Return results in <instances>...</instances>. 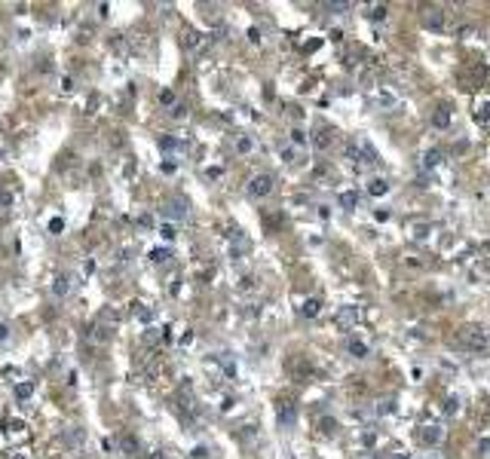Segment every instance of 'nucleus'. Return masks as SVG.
<instances>
[{
	"label": "nucleus",
	"mask_w": 490,
	"mask_h": 459,
	"mask_svg": "<svg viewBox=\"0 0 490 459\" xmlns=\"http://www.w3.org/2000/svg\"><path fill=\"white\" fill-rule=\"evenodd\" d=\"M460 346L472 349V352H484V349L490 346V337H487V331H484V328H478V325H466V328L460 331Z\"/></svg>",
	"instance_id": "1"
},
{
	"label": "nucleus",
	"mask_w": 490,
	"mask_h": 459,
	"mask_svg": "<svg viewBox=\"0 0 490 459\" xmlns=\"http://www.w3.org/2000/svg\"><path fill=\"white\" fill-rule=\"evenodd\" d=\"M159 211H163L169 221H187L190 217V202L181 199V196H166L159 202Z\"/></svg>",
	"instance_id": "2"
},
{
	"label": "nucleus",
	"mask_w": 490,
	"mask_h": 459,
	"mask_svg": "<svg viewBox=\"0 0 490 459\" xmlns=\"http://www.w3.org/2000/svg\"><path fill=\"white\" fill-rule=\"evenodd\" d=\"M273 184H276V178H273L270 171H260V175H255L252 181L245 184V193L252 199H267L270 193H273Z\"/></svg>",
	"instance_id": "3"
},
{
	"label": "nucleus",
	"mask_w": 490,
	"mask_h": 459,
	"mask_svg": "<svg viewBox=\"0 0 490 459\" xmlns=\"http://www.w3.org/2000/svg\"><path fill=\"white\" fill-rule=\"evenodd\" d=\"M74 288H77V275L74 272H62V275H55V282H52V297L55 300H64V297L74 294Z\"/></svg>",
	"instance_id": "4"
},
{
	"label": "nucleus",
	"mask_w": 490,
	"mask_h": 459,
	"mask_svg": "<svg viewBox=\"0 0 490 459\" xmlns=\"http://www.w3.org/2000/svg\"><path fill=\"white\" fill-rule=\"evenodd\" d=\"M441 438H444V429H441V426H423V429L417 432V441H420V444H426V447L441 444Z\"/></svg>",
	"instance_id": "5"
},
{
	"label": "nucleus",
	"mask_w": 490,
	"mask_h": 459,
	"mask_svg": "<svg viewBox=\"0 0 490 459\" xmlns=\"http://www.w3.org/2000/svg\"><path fill=\"white\" fill-rule=\"evenodd\" d=\"M159 150L163 153H184V150H190V141H181L175 135H163L159 138Z\"/></svg>",
	"instance_id": "6"
},
{
	"label": "nucleus",
	"mask_w": 490,
	"mask_h": 459,
	"mask_svg": "<svg viewBox=\"0 0 490 459\" xmlns=\"http://www.w3.org/2000/svg\"><path fill=\"white\" fill-rule=\"evenodd\" d=\"M294 419H298V410H294V404H291V401H282V404H279V426H282V429H291Z\"/></svg>",
	"instance_id": "7"
},
{
	"label": "nucleus",
	"mask_w": 490,
	"mask_h": 459,
	"mask_svg": "<svg viewBox=\"0 0 490 459\" xmlns=\"http://www.w3.org/2000/svg\"><path fill=\"white\" fill-rule=\"evenodd\" d=\"M359 318H362V309L359 306H346V309H340V313H337V325L340 328H352Z\"/></svg>",
	"instance_id": "8"
},
{
	"label": "nucleus",
	"mask_w": 490,
	"mask_h": 459,
	"mask_svg": "<svg viewBox=\"0 0 490 459\" xmlns=\"http://www.w3.org/2000/svg\"><path fill=\"white\" fill-rule=\"evenodd\" d=\"M346 352L352 355V358H368V355H371V346H368L364 340H359V337H349V340H346Z\"/></svg>",
	"instance_id": "9"
},
{
	"label": "nucleus",
	"mask_w": 490,
	"mask_h": 459,
	"mask_svg": "<svg viewBox=\"0 0 490 459\" xmlns=\"http://www.w3.org/2000/svg\"><path fill=\"white\" fill-rule=\"evenodd\" d=\"M423 25L429 31H441L444 28V13H438V9H426V13H423Z\"/></svg>",
	"instance_id": "10"
},
{
	"label": "nucleus",
	"mask_w": 490,
	"mask_h": 459,
	"mask_svg": "<svg viewBox=\"0 0 490 459\" xmlns=\"http://www.w3.org/2000/svg\"><path fill=\"white\" fill-rule=\"evenodd\" d=\"M432 125H435V129H450V107L447 104L435 107V113H432Z\"/></svg>",
	"instance_id": "11"
},
{
	"label": "nucleus",
	"mask_w": 490,
	"mask_h": 459,
	"mask_svg": "<svg viewBox=\"0 0 490 459\" xmlns=\"http://www.w3.org/2000/svg\"><path fill=\"white\" fill-rule=\"evenodd\" d=\"M132 318L141 321V325H150V321H153V309L147 306V303H132Z\"/></svg>",
	"instance_id": "12"
},
{
	"label": "nucleus",
	"mask_w": 490,
	"mask_h": 459,
	"mask_svg": "<svg viewBox=\"0 0 490 459\" xmlns=\"http://www.w3.org/2000/svg\"><path fill=\"white\" fill-rule=\"evenodd\" d=\"M368 193H371V196H386V193H389V181H386V178H374L371 184H368Z\"/></svg>",
	"instance_id": "13"
},
{
	"label": "nucleus",
	"mask_w": 490,
	"mask_h": 459,
	"mask_svg": "<svg viewBox=\"0 0 490 459\" xmlns=\"http://www.w3.org/2000/svg\"><path fill=\"white\" fill-rule=\"evenodd\" d=\"M313 144L319 147V150H328V147L334 144V135H331V129H322V132H316V138H313Z\"/></svg>",
	"instance_id": "14"
},
{
	"label": "nucleus",
	"mask_w": 490,
	"mask_h": 459,
	"mask_svg": "<svg viewBox=\"0 0 490 459\" xmlns=\"http://www.w3.org/2000/svg\"><path fill=\"white\" fill-rule=\"evenodd\" d=\"M300 313H303L306 318H316L319 313H322V300H319V297H310V300L303 303V309H300Z\"/></svg>",
	"instance_id": "15"
},
{
	"label": "nucleus",
	"mask_w": 490,
	"mask_h": 459,
	"mask_svg": "<svg viewBox=\"0 0 490 459\" xmlns=\"http://www.w3.org/2000/svg\"><path fill=\"white\" fill-rule=\"evenodd\" d=\"M255 150V141H252V135H236V153H252Z\"/></svg>",
	"instance_id": "16"
},
{
	"label": "nucleus",
	"mask_w": 490,
	"mask_h": 459,
	"mask_svg": "<svg viewBox=\"0 0 490 459\" xmlns=\"http://www.w3.org/2000/svg\"><path fill=\"white\" fill-rule=\"evenodd\" d=\"M340 205H343L346 211H352L359 205V193L356 190H343V193H340Z\"/></svg>",
	"instance_id": "17"
},
{
	"label": "nucleus",
	"mask_w": 490,
	"mask_h": 459,
	"mask_svg": "<svg viewBox=\"0 0 490 459\" xmlns=\"http://www.w3.org/2000/svg\"><path fill=\"white\" fill-rule=\"evenodd\" d=\"M13 392H16V398H19V401H28V398L34 395V383L21 380V383H16V389H13Z\"/></svg>",
	"instance_id": "18"
},
{
	"label": "nucleus",
	"mask_w": 490,
	"mask_h": 459,
	"mask_svg": "<svg viewBox=\"0 0 490 459\" xmlns=\"http://www.w3.org/2000/svg\"><path fill=\"white\" fill-rule=\"evenodd\" d=\"M159 104H163V107H169V110H172V107L178 104V95H175V92H172V89H163V92H159Z\"/></svg>",
	"instance_id": "19"
},
{
	"label": "nucleus",
	"mask_w": 490,
	"mask_h": 459,
	"mask_svg": "<svg viewBox=\"0 0 490 459\" xmlns=\"http://www.w3.org/2000/svg\"><path fill=\"white\" fill-rule=\"evenodd\" d=\"M364 16H368L371 21H383L386 19V6L383 3H374V6H368V13H364Z\"/></svg>",
	"instance_id": "20"
},
{
	"label": "nucleus",
	"mask_w": 490,
	"mask_h": 459,
	"mask_svg": "<svg viewBox=\"0 0 490 459\" xmlns=\"http://www.w3.org/2000/svg\"><path fill=\"white\" fill-rule=\"evenodd\" d=\"M169 117H172V120H187V117H190V107L184 104V101H178V104L169 110Z\"/></svg>",
	"instance_id": "21"
},
{
	"label": "nucleus",
	"mask_w": 490,
	"mask_h": 459,
	"mask_svg": "<svg viewBox=\"0 0 490 459\" xmlns=\"http://www.w3.org/2000/svg\"><path fill=\"white\" fill-rule=\"evenodd\" d=\"M150 260H153V263H166V260H172V248H153V251H150Z\"/></svg>",
	"instance_id": "22"
},
{
	"label": "nucleus",
	"mask_w": 490,
	"mask_h": 459,
	"mask_svg": "<svg viewBox=\"0 0 490 459\" xmlns=\"http://www.w3.org/2000/svg\"><path fill=\"white\" fill-rule=\"evenodd\" d=\"M199 43H202V40H199V34H196V31H184V46H187L190 52H193V49H199Z\"/></svg>",
	"instance_id": "23"
},
{
	"label": "nucleus",
	"mask_w": 490,
	"mask_h": 459,
	"mask_svg": "<svg viewBox=\"0 0 490 459\" xmlns=\"http://www.w3.org/2000/svg\"><path fill=\"white\" fill-rule=\"evenodd\" d=\"M159 236H163L166 242H172V239L178 236V227L175 224H159Z\"/></svg>",
	"instance_id": "24"
},
{
	"label": "nucleus",
	"mask_w": 490,
	"mask_h": 459,
	"mask_svg": "<svg viewBox=\"0 0 490 459\" xmlns=\"http://www.w3.org/2000/svg\"><path fill=\"white\" fill-rule=\"evenodd\" d=\"M438 163H441V150H429L423 156V168H435Z\"/></svg>",
	"instance_id": "25"
},
{
	"label": "nucleus",
	"mask_w": 490,
	"mask_h": 459,
	"mask_svg": "<svg viewBox=\"0 0 490 459\" xmlns=\"http://www.w3.org/2000/svg\"><path fill=\"white\" fill-rule=\"evenodd\" d=\"M120 447H123V453H126V456H135V450H138L129 435H123V438H120Z\"/></svg>",
	"instance_id": "26"
},
{
	"label": "nucleus",
	"mask_w": 490,
	"mask_h": 459,
	"mask_svg": "<svg viewBox=\"0 0 490 459\" xmlns=\"http://www.w3.org/2000/svg\"><path fill=\"white\" fill-rule=\"evenodd\" d=\"M64 444H71V447H77V444H83V432H80V429H74V432H67V435H64Z\"/></svg>",
	"instance_id": "27"
},
{
	"label": "nucleus",
	"mask_w": 490,
	"mask_h": 459,
	"mask_svg": "<svg viewBox=\"0 0 490 459\" xmlns=\"http://www.w3.org/2000/svg\"><path fill=\"white\" fill-rule=\"evenodd\" d=\"M291 141L294 144H306V132L303 129H291Z\"/></svg>",
	"instance_id": "28"
},
{
	"label": "nucleus",
	"mask_w": 490,
	"mask_h": 459,
	"mask_svg": "<svg viewBox=\"0 0 490 459\" xmlns=\"http://www.w3.org/2000/svg\"><path fill=\"white\" fill-rule=\"evenodd\" d=\"M282 159L285 163H294V159H298V150H294V147H282Z\"/></svg>",
	"instance_id": "29"
},
{
	"label": "nucleus",
	"mask_w": 490,
	"mask_h": 459,
	"mask_svg": "<svg viewBox=\"0 0 490 459\" xmlns=\"http://www.w3.org/2000/svg\"><path fill=\"white\" fill-rule=\"evenodd\" d=\"M62 230H64V221H62V217H52V221H49V233H62Z\"/></svg>",
	"instance_id": "30"
},
{
	"label": "nucleus",
	"mask_w": 490,
	"mask_h": 459,
	"mask_svg": "<svg viewBox=\"0 0 490 459\" xmlns=\"http://www.w3.org/2000/svg\"><path fill=\"white\" fill-rule=\"evenodd\" d=\"M13 193H9V190H0V205H13Z\"/></svg>",
	"instance_id": "31"
},
{
	"label": "nucleus",
	"mask_w": 490,
	"mask_h": 459,
	"mask_svg": "<svg viewBox=\"0 0 490 459\" xmlns=\"http://www.w3.org/2000/svg\"><path fill=\"white\" fill-rule=\"evenodd\" d=\"M6 340H9V325L0 318V343H6Z\"/></svg>",
	"instance_id": "32"
},
{
	"label": "nucleus",
	"mask_w": 490,
	"mask_h": 459,
	"mask_svg": "<svg viewBox=\"0 0 490 459\" xmlns=\"http://www.w3.org/2000/svg\"><path fill=\"white\" fill-rule=\"evenodd\" d=\"M444 413H447V417L457 413V398H447V407H444Z\"/></svg>",
	"instance_id": "33"
},
{
	"label": "nucleus",
	"mask_w": 490,
	"mask_h": 459,
	"mask_svg": "<svg viewBox=\"0 0 490 459\" xmlns=\"http://www.w3.org/2000/svg\"><path fill=\"white\" fill-rule=\"evenodd\" d=\"M159 171H166V175H172V171H175V163H159Z\"/></svg>",
	"instance_id": "34"
},
{
	"label": "nucleus",
	"mask_w": 490,
	"mask_h": 459,
	"mask_svg": "<svg viewBox=\"0 0 490 459\" xmlns=\"http://www.w3.org/2000/svg\"><path fill=\"white\" fill-rule=\"evenodd\" d=\"M138 224H141V227H153V217H150V214H141Z\"/></svg>",
	"instance_id": "35"
},
{
	"label": "nucleus",
	"mask_w": 490,
	"mask_h": 459,
	"mask_svg": "<svg viewBox=\"0 0 490 459\" xmlns=\"http://www.w3.org/2000/svg\"><path fill=\"white\" fill-rule=\"evenodd\" d=\"M248 40H252V43H260V31L252 28V31H248Z\"/></svg>",
	"instance_id": "36"
},
{
	"label": "nucleus",
	"mask_w": 490,
	"mask_h": 459,
	"mask_svg": "<svg viewBox=\"0 0 490 459\" xmlns=\"http://www.w3.org/2000/svg\"><path fill=\"white\" fill-rule=\"evenodd\" d=\"M62 89H64V92H67V89H74V80H71V77H64V80H62Z\"/></svg>",
	"instance_id": "37"
},
{
	"label": "nucleus",
	"mask_w": 490,
	"mask_h": 459,
	"mask_svg": "<svg viewBox=\"0 0 490 459\" xmlns=\"http://www.w3.org/2000/svg\"><path fill=\"white\" fill-rule=\"evenodd\" d=\"M490 450V438H481V453H487Z\"/></svg>",
	"instance_id": "38"
},
{
	"label": "nucleus",
	"mask_w": 490,
	"mask_h": 459,
	"mask_svg": "<svg viewBox=\"0 0 490 459\" xmlns=\"http://www.w3.org/2000/svg\"><path fill=\"white\" fill-rule=\"evenodd\" d=\"M150 459H169V456H166V453H163V450H156V453H153V456H150Z\"/></svg>",
	"instance_id": "39"
},
{
	"label": "nucleus",
	"mask_w": 490,
	"mask_h": 459,
	"mask_svg": "<svg viewBox=\"0 0 490 459\" xmlns=\"http://www.w3.org/2000/svg\"><path fill=\"white\" fill-rule=\"evenodd\" d=\"M392 459H411V456H407V453H398V456H392Z\"/></svg>",
	"instance_id": "40"
}]
</instances>
